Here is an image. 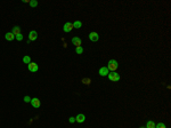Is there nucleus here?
<instances>
[{
  "label": "nucleus",
  "instance_id": "nucleus-12",
  "mask_svg": "<svg viewBox=\"0 0 171 128\" xmlns=\"http://www.w3.org/2000/svg\"><path fill=\"white\" fill-rule=\"evenodd\" d=\"M11 33H13L14 35H17L21 33V27L19 26H14L13 27V31H11Z\"/></svg>",
  "mask_w": 171,
  "mask_h": 128
},
{
  "label": "nucleus",
  "instance_id": "nucleus-19",
  "mask_svg": "<svg viewBox=\"0 0 171 128\" xmlns=\"http://www.w3.org/2000/svg\"><path fill=\"white\" fill-rule=\"evenodd\" d=\"M15 39H16L17 41H22V40H23V34H22V33H19V34L15 35Z\"/></svg>",
  "mask_w": 171,
  "mask_h": 128
},
{
  "label": "nucleus",
  "instance_id": "nucleus-21",
  "mask_svg": "<svg viewBox=\"0 0 171 128\" xmlns=\"http://www.w3.org/2000/svg\"><path fill=\"white\" fill-rule=\"evenodd\" d=\"M24 102L25 103H30V102H31V98H30L29 96H24Z\"/></svg>",
  "mask_w": 171,
  "mask_h": 128
},
{
  "label": "nucleus",
  "instance_id": "nucleus-10",
  "mask_svg": "<svg viewBox=\"0 0 171 128\" xmlns=\"http://www.w3.org/2000/svg\"><path fill=\"white\" fill-rule=\"evenodd\" d=\"M85 120H86V117H85V115H82V113H80V115H78L77 117H75V121L79 123V124L85 123Z\"/></svg>",
  "mask_w": 171,
  "mask_h": 128
},
{
  "label": "nucleus",
  "instance_id": "nucleus-11",
  "mask_svg": "<svg viewBox=\"0 0 171 128\" xmlns=\"http://www.w3.org/2000/svg\"><path fill=\"white\" fill-rule=\"evenodd\" d=\"M5 38H6V40H7V41H11V40H14V39H15V35H14L11 32H7L5 34Z\"/></svg>",
  "mask_w": 171,
  "mask_h": 128
},
{
  "label": "nucleus",
  "instance_id": "nucleus-17",
  "mask_svg": "<svg viewBox=\"0 0 171 128\" xmlns=\"http://www.w3.org/2000/svg\"><path fill=\"white\" fill-rule=\"evenodd\" d=\"M29 3H30V6H31V7H37V6H38V1H37V0H31V1H29Z\"/></svg>",
  "mask_w": 171,
  "mask_h": 128
},
{
  "label": "nucleus",
  "instance_id": "nucleus-22",
  "mask_svg": "<svg viewBox=\"0 0 171 128\" xmlns=\"http://www.w3.org/2000/svg\"><path fill=\"white\" fill-rule=\"evenodd\" d=\"M69 121H70V123H71V124L75 123V118H74V117H71V118H70V119H69Z\"/></svg>",
  "mask_w": 171,
  "mask_h": 128
},
{
  "label": "nucleus",
  "instance_id": "nucleus-23",
  "mask_svg": "<svg viewBox=\"0 0 171 128\" xmlns=\"http://www.w3.org/2000/svg\"><path fill=\"white\" fill-rule=\"evenodd\" d=\"M139 128H146V127H139Z\"/></svg>",
  "mask_w": 171,
  "mask_h": 128
},
{
  "label": "nucleus",
  "instance_id": "nucleus-7",
  "mask_svg": "<svg viewBox=\"0 0 171 128\" xmlns=\"http://www.w3.org/2000/svg\"><path fill=\"white\" fill-rule=\"evenodd\" d=\"M63 30H64V32H71V31L73 30V24L72 23H65L64 24V27H63Z\"/></svg>",
  "mask_w": 171,
  "mask_h": 128
},
{
  "label": "nucleus",
  "instance_id": "nucleus-18",
  "mask_svg": "<svg viewBox=\"0 0 171 128\" xmlns=\"http://www.w3.org/2000/svg\"><path fill=\"white\" fill-rule=\"evenodd\" d=\"M82 82H83L85 85H89V84L91 82V79H89V78H83V79H82Z\"/></svg>",
  "mask_w": 171,
  "mask_h": 128
},
{
  "label": "nucleus",
  "instance_id": "nucleus-5",
  "mask_svg": "<svg viewBox=\"0 0 171 128\" xmlns=\"http://www.w3.org/2000/svg\"><path fill=\"white\" fill-rule=\"evenodd\" d=\"M99 76H102V77H107V74L110 73V71H108V69L106 68V66H103V68L99 69Z\"/></svg>",
  "mask_w": 171,
  "mask_h": 128
},
{
  "label": "nucleus",
  "instance_id": "nucleus-2",
  "mask_svg": "<svg viewBox=\"0 0 171 128\" xmlns=\"http://www.w3.org/2000/svg\"><path fill=\"white\" fill-rule=\"evenodd\" d=\"M107 77H108V79L113 82H118L119 80H120V74L116 73V72H110V73L107 74Z\"/></svg>",
  "mask_w": 171,
  "mask_h": 128
},
{
  "label": "nucleus",
  "instance_id": "nucleus-4",
  "mask_svg": "<svg viewBox=\"0 0 171 128\" xmlns=\"http://www.w3.org/2000/svg\"><path fill=\"white\" fill-rule=\"evenodd\" d=\"M30 103L32 104V106L34 108V109H39L40 108V100L39 98H31V102Z\"/></svg>",
  "mask_w": 171,
  "mask_h": 128
},
{
  "label": "nucleus",
  "instance_id": "nucleus-15",
  "mask_svg": "<svg viewBox=\"0 0 171 128\" xmlns=\"http://www.w3.org/2000/svg\"><path fill=\"white\" fill-rule=\"evenodd\" d=\"M23 62L25 63V64H30V63H31V57H30V56H24V57H23Z\"/></svg>",
  "mask_w": 171,
  "mask_h": 128
},
{
  "label": "nucleus",
  "instance_id": "nucleus-14",
  "mask_svg": "<svg viewBox=\"0 0 171 128\" xmlns=\"http://www.w3.org/2000/svg\"><path fill=\"white\" fill-rule=\"evenodd\" d=\"M146 128H155V124L153 123L152 120H148V121H147V125H146Z\"/></svg>",
  "mask_w": 171,
  "mask_h": 128
},
{
  "label": "nucleus",
  "instance_id": "nucleus-6",
  "mask_svg": "<svg viewBox=\"0 0 171 128\" xmlns=\"http://www.w3.org/2000/svg\"><path fill=\"white\" fill-rule=\"evenodd\" d=\"M89 39H90L91 41H94V42L98 41V39H99L98 33H97V32H90V33H89Z\"/></svg>",
  "mask_w": 171,
  "mask_h": 128
},
{
  "label": "nucleus",
  "instance_id": "nucleus-20",
  "mask_svg": "<svg viewBox=\"0 0 171 128\" xmlns=\"http://www.w3.org/2000/svg\"><path fill=\"white\" fill-rule=\"evenodd\" d=\"M155 128H167V127L163 123H159L158 125H155Z\"/></svg>",
  "mask_w": 171,
  "mask_h": 128
},
{
  "label": "nucleus",
  "instance_id": "nucleus-16",
  "mask_svg": "<svg viewBox=\"0 0 171 128\" xmlns=\"http://www.w3.org/2000/svg\"><path fill=\"white\" fill-rule=\"evenodd\" d=\"M75 53H77V54H82V53H83V48H82V46L77 47V48H75Z\"/></svg>",
  "mask_w": 171,
  "mask_h": 128
},
{
  "label": "nucleus",
  "instance_id": "nucleus-9",
  "mask_svg": "<svg viewBox=\"0 0 171 128\" xmlns=\"http://www.w3.org/2000/svg\"><path fill=\"white\" fill-rule=\"evenodd\" d=\"M37 38H38V33H37V31H31L30 32V34H29V39H30V41H34V40H37Z\"/></svg>",
  "mask_w": 171,
  "mask_h": 128
},
{
  "label": "nucleus",
  "instance_id": "nucleus-1",
  "mask_svg": "<svg viewBox=\"0 0 171 128\" xmlns=\"http://www.w3.org/2000/svg\"><path fill=\"white\" fill-rule=\"evenodd\" d=\"M107 69H108V71H111V72H115L116 71V69L119 68V63L116 62L115 60H110L108 61V63H107Z\"/></svg>",
  "mask_w": 171,
  "mask_h": 128
},
{
  "label": "nucleus",
  "instance_id": "nucleus-3",
  "mask_svg": "<svg viewBox=\"0 0 171 128\" xmlns=\"http://www.w3.org/2000/svg\"><path fill=\"white\" fill-rule=\"evenodd\" d=\"M27 69H29L30 72H37V71L39 70V66H38L37 63L31 62L30 64H27Z\"/></svg>",
  "mask_w": 171,
  "mask_h": 128
},
{
  "label": "nucleus",
  "instance_id": "nucleus-8",
  "mask_svg": "<svg viewBox=\"0 0 171 128\" xmlns=\"http://www.w3.org/2000/svg\"><path fill=\"white\" fill-rule=\"evenodd\" d=\"M72 44L74 45V46L79 47V46H81L82 41H81V39L79 38V37H73V38H72Z\"/></svg>",
  "mask_w": 171,
  "mask_h": 128
},
{
  "label": "nucleus",
  "instance_id": "nucleus-13",
  "mask_svg": "<svg viewBox=\"0 0 171 128\" xmlns=\"http://www.w3.org/2000/svg\"><path fill=\"white\" fill-rule=\"evenodd\" d=\"M73 24V27H75V29H80L81 26H82V23L80 22V21H75L74 23H72Z\"/></svg>",
  "mask_w": 171,
  "mask_h": 128
}]
</instances>
